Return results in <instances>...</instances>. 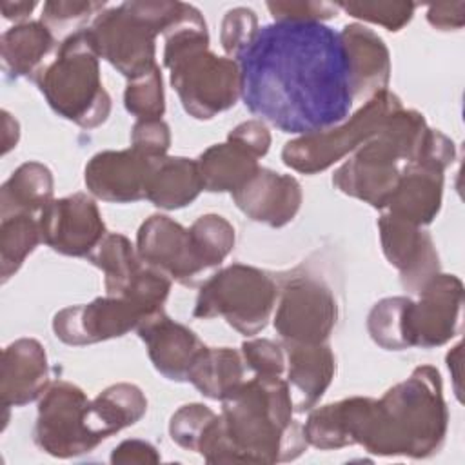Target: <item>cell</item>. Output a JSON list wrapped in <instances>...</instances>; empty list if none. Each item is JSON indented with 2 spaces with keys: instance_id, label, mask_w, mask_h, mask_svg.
Wrapping results in <instances>:
<instances>
[{
  "instance_id": "1",
  "label": "cell",
  "mask_w": 465,
  "mask_h": 465,
  "mask_svg": "<svg viewBox=\"0 0 465 465\" xmlns=\"http://www.w3.org/2000/svg\"><path fill=\"white\" fill-rule=\"evenodd\" d=\"M245 107L289 134L349 118L354 94L340 33L322 22H272L236 60Z\"/></svg>"
},
{
  "instance_id": "2",
  "label": "cell",
  "mask_w": 465,
  "mask_h": 465,
  "mask_svg": "<svg viewBox=\"0 0 465 465\" xmlns=\"http://www.w3.org/2000/svg\"><path fill=\"white\" fill-rule=\"evenodd\" d=\"M282 376L242 381L222 400V414L207 425L198 450L209 463H278L307 449L303 427Z\"/></svg>"
},
{
  "instance_id": "3",
  "label": "cell",
  "mask_w": 465,
  "mask_h": 465,
  "mask_svg": "<svg viewBox=\"0 0 465 465\" xmlns=\"http://www.w3.org/2000/svg\"><path fill=\"white\" fill-rule=\"evenodd\" d=\"M343 412L351 445L378 456L429 458L441 449L449 423L441 376L430 365L416 367L380 400L345 398Z\"/></svg>"
},
{
  "instance_id": "4",
  "label": "cell",
  "mask_w": 465,
  "mask_h": 465,
  "mask_svg": "<svg viewBox=\"0 0 465 465\" xmlns=\"http://www.w3.org/2000/svg\"><path fill=\"white\" fill-rule=\"evenodd\" d=\"M163 65L182 107L196 120H211L240 98V67L229 56L209 51V33L202 13L183 4L178 20L163 33Z\"/></svg>"
},
{
  "instance_id": "5",
  "label": "cell",
  "mask_w": 465,
  "mask_h": 465,
  "mask_svg": "<svg viewBox=\"0 0 465 465\" xmlns=\"http://www.w3.org/2000/svg\"><path fill=\"white\" fill-rule=\"evenodd\" d=\"M429 125L421 113L400 107L380 131L360 145L352 158L332 174V185L374 209H383L400 180L401 167L412 163L423 145Z\"/></svg>"
},
{
  "instance_id": "6",
  "label": "cell",
  "mask_w": 465,
  "mask_h": 465,
  "mask_svg": "<svg viewBox=\"0 0 465 465\" xmlns=\"http://www.w3.org/2000/svg\"><path fill=\"white\" fill-rule=\"evenodd\" d=\"M183 2L140 0L104 9L87 27L96 54L127 80L156 69L154 40L180 16Z\"/></svg>"
},
{
  "instance_id": "7",
  "label": "cell",
  "mask_w": 465,
  "mask_h": 465,
  "mask_svg": "<svg viewBox=\"0 0 465 465\" xmlns=\"http://www.w3.org/2000/svg\"><path fill=\"white\" fill-rule=\"evenodd\" d=\"M98 58L87 29H78L64 38L54 56L33 78L51 109L84 129L102 125L111 113Z\"/></svg>"
},
{
  "instance_id": "8",
  "label": "cell",
  "mask_w": 465,
  "mask_h": 465,
  "mask_svg": "<svg viewBox=\"0 0 465 465\" xmlns=\"http://www.w3.org/2000/svg\"><path fill=\"white\" fill-rule=\"evenodd\" d=\"M276 300L278 287L267 272L232 263L203 282L193 316L203 320L222 316L238 332L254 336L265 329Z\"/></svg>"
},
{
  "instance_id": "9",
  "label": "cell",
  "mask_w": 465,
  "mask_h": 465,
  "mask_svg": "<svg viewBox=\"0 0 465 465\" xmlns=\"http://www.w3.org/2000/svg\"><path fill=\"white\" fill-rule=\"evenodd\" d=\"M400 107H403L400 98L385 89L369 98L365 105L345 122L287 142L282 151V160L287 167L303 174L325 171L372 138L383 122Z\"/></svg>"
},
{
  "instance_id": "10",
  "label": "cell",
  "mask_w": 465,
  "mask_h": 465,
  "mask_svg": "<svg viewBox=\"0 0 465 465\" xmlns=\"http://www.w3.org/2000/svg\"><path fill=\"white\" fill-rule=\"evenodd\" d=\"M89 403L78 385L65 380L49 383L38 401L36 447L54 458H73L98 447L102 441L89 425Z\"/></svg>"
},
{
  "instance_id": "11",
  "label": "cell",
  "mask_w": 465,
  "mask_h": 465,
  "mask_svg": "<svg viewBox=\"0 0 465 465\" xmlns=\"http://www.w3.org/2000/svg\"><path fill=\"white\" fill-rule=\"evenodd\" d=\"M274 329L285 343H325L338 318L331 287L311 274L289 276L278 291Z\"/></svg>"
},
{
  "instance_id": "12",
  "label": "cell",
  "mask_w": 465,
  "mask_h": 465,
  "mask_svg": "<svg viewBox=\"0 0 465 465\" xmlns=\"http://www.w3.org/2000/svg\"><path fill=\"white\" fill-rule=\"evenodd\" d=\"M136 252L147 265L185 287H194L214 274L202 258L189 229L165 214H153L140 225Z\"/></svg>"
},
{
  "instance_id": "13",
  "label": "cell",
  "mask_w": 465,
  "mask_h": 465,
  "mask_svg": "<svg viewBox=\"0 0 465 465\" xmlns=\"http://www.w3.org/2000/svg\"><path fill=\"white\" fill-rule=\"evenodd\" d=\"M463 283L454 274L438 272L405 309L407 347L432 349L447 343L460 331Z\"/></svg>"
},
{
  "instance_id": "14",
  "label": "cell",
  "mask_w": 465,
  "mask_h": 465,
  "mask_svg": "<svg viewBox=\"0 0 465 465\" xmlns=\"http://www.w3.org/2000/svg\"><path fill=\"white\" fill-rule=\"evenodd\" d=\"M147 316L142 305L124 296H100L91 303L71 305L53 318L54 336L67 345H91L136 329Z\"/></svg>"
},
{
  "instance_id": "15",
  "label": "cell",
  "mask_w": 465,
  "mask_h": 465,
  "mask_svg": "<svg viewBox=\"0 0 465 465\" xmlns=\"http://www.w3.org/2000/svg\"><path fill=\"white\" fill-rule=\"evenodd\" d=\"M38 222L42 242L65 256L89 258L107 234L98 205L85 193L53 200Z\"/></svg>"
},
{
  "instance_id": "16",
  "label": "cell",
  "mask_w": 465,
  "mask_h": 465,
  "mask_svg": "<svg viewBox=\"0 0 465 465\" xmlns=\"http://www.w3.org/2000/svg\"><path fill=\"white\" fill-rule=\"evenodd\" d=\"M381 251L389 263L398 269L401 285L420 292L440 272V258L432 236L418 225L383 213L378 220Z\"/></svg>"
},
{
  "instance_id": "17",
  "label": "cell",
  "mask_w": 465,
  "mask_h": 465,
  "mask_svg": "<svg viewBox=\"0 0 465 465\" xmlns=\"http://www.w3.org/2000/svg\"><path fill=\"white\" fill-rule=\"evenodd\" d=\"M154 158L134 147L96 153L85 165V185L93 196L104 202L131 203L143 200Z\"/></svg>"
},
{
  "instance_id": "18",
  "label": "cell",
  "mask_w": 465,
  "mask_h": 465,
  "mask_svg": "<svg viewBox=\"0 0 465 465\" xmlns=\"http://www.w3.org/2000/svg\"><path fill=\"white\" fill-rule=\"evenodd\" d=\"M302 198V185L294 176L263 167L232 193V200L243 214L269 227L287 225L300 211Z\"/></svg>"
},
{
  "instance_id": "19",
  "label": "cell",
  "mask_w": 465,
  "mask_h": 465,
  "mask_svg": "<svg viewBox=\"0 0 465 465\" xmlns=\"http://www.w3.org/2000/svg\"><path fill=\"white\" fill-rule=\"evenodd\" d=\"M136 332L145 343L154 369L171 381H187L191 365L205 349L189 327L171 320L163 309L147 316Z\"/></svg>"
},
{
  "instance_id": "20",
  "label": "cell",
  "mask_w": 465,
  "mask_h": 465,
  "mask_svg": "<svg viewBox=\"0 0 465 465\" xmlns=\"http://www.w3.org/2000/svg\"><path fill=\"white\" fill-rule=\"evenodd\" d=\"M49 385L47 354L35 338H20L2 352L0 396L4 409L38 400Z\"/></svg>"
},
{
  "instance_id": "21",
  "label": "cell",
  "mask_w": 465,
  "mask_h": 465,
  "mask_svg": "<svg viewBox=\"0 0 465 465\" xmlns=\"http://www.w3.org/2000/svg\"><path fill=\"white\" fill-rule=\"evenodd\" d=\"M347 54L354 98H372L389 85L391 54L383 40L361 24H349L340 31Z\"/></svg>"
},
{
  "instance_id": "22",
  "label": "cell",
  "mask_w": 465,
  "mask_h": 465,
  "mask_svg": "<svg viewBox=\"0 0 465 465\" xmlns=\"http://www.w3.org/2000/svg\"><path fill=\"white\" fill-rule=\"evenodd\" d=\"M441 194L443 171L414 162L405 163L400 180L381 211L407 223L423 227L440 213Z\"/></svg>"
},
{
  "instance_id": "23",
  "label": "cell",
  "mask_w": 465,
  "mask_h": 465,
  "mask_svg": "<svg viewBox=\"0 0 465 465\" xmlns=\"http://www.w3.org/2000/svg\"><path fill=\"white\" fill-rule=\"evenodd\" d=\"M287 385L296 412L311 411L329 389L336 361L327 343H285Z\"/></svg>"
},
{
  "instance_id": "24",
  "label": "cell",
  "mask_w": 465,
  "mask_h": 465,
  "mask_svg": "<svg viewBox=\"0 0 465 465\" xmlns=\"http://www.w3.org/2000/svg\"><path fill=\"white\" fill-rule=\"evenodd\" d=\"M203 191L196 160L156 156L145 185V200L160 209H182Z\"/></svg>"
},
{
  "instance_id": "25",
  "label": "cell",
  "mask_w": 465,
  "mask_h": 465,
  "mask_svg": "<svg viewBox=\"0 0 465 465\" xmlns=\"http://www.w3.org/2000/svg\"><path fill=\"white\" fill-rule=\"evenodd\" d=\"M198 171L203 191L209 193H234L258 169V158L234 140L214 143L205 149L198 160Z\"/></svg>"
},
{
  "instance_id": "26",
  "label": "cell",
  "mask_w": 465,
  "mask_h": 465,
  "mask_svg": "<svg viewBox=\"0 0 465 465\" xmlns=\"http://www.w3.org/2000/svg\"><path fill=\"white\" fill-rule=\"evenodd\" d=\"M54 47L53 31L44 22H22L2 35V64L15 78H35Z\"/></svg>"
},
{
  "instance_id": "27",
  "label": "cell",
  "mask_w": 465,
  "mask_h": 465,
  "mask_svg": "<svg viewBox=\"0 0 465 465\" xmlns=\"http://www.w3.org/2000/svg\"><path fill=\"white\" fill-rule=\"evenodd\" d=\"M147 411V398L133 383H116L104 389L89 403V425L104 441L125 427L134 425Z\"/></svg>"
},
{
  "instance_id": "28",
  "label": "cell",
  "mask_w": 465,
  "mask_h": 465,
  "mask_svg": "<svg viewBox=\"0 0 465 465\" xmlns=\"http://www.w3.org/2000/svg\"><path fill=\"white\" fill-rule=\"evenodd\" d=\"M53 174L44 163H22L0 189V216L42 213L53 202Z\"/></svg>"
},
{
  "instance_id": "29",
  "label": "cell",
  "mask_w": 465,
  "mask_h": 465,
  "mask_svg": "<svg viewBox=\"0 0 465 465\" xmlns=\"http://www.w3.org/2000/svg\"><path fill=\"white\" fill-rule=\"evenodd\" d=\"M187 381L203 396L222 401L243 381L242 352L231 347H205L191 365Z\"/></svg>"
},
{
  "instance_id": "30",
  "label": "cell",
  "mask_w": 465,
  "mask_h": 465,
  "mask_svg": "<svg viewBox=\"0 0 465 465\" xmlns=\"http://www.w3.org/2000/svg\"><path fill=\"white\" fill-rule=\"evenodd\" d=\"M89 262L102 269L104 287L111 296H124L145 267L133 243L120 232L105 234L89 254Z\"/></svg>"
},
{
  "instance_id": "31",
  "label": "cell",
  "mask_w": 465,
  "mask_h": 465,
  "mask_svg": "<svg viewBox=\"0 0 465 465\" xmlns=\"http://www.w3.org/2000/svg\"><path fill=\"white\" fill-rule=\"evenodd\" d=\"M42 242L40 222L33 214L2 218L0 225V272L5 283Z\"/></svg>"
},
{
  "instance_id": "32",
  "label": "cell",
  "mask_w": 465,
  "mask_h": 465,
  "mask_svg": "<svg viewBox=\"0 0 465 465\" xmlns=\"http://www.w3.org/2000/svg\"><path fill=\"white\" fill-rule=\"evenodd\" d=\"M407 296H391L380 300L367 316V331L371 338L387 351H403L405 340V309Z\"/></svg>"
},
{
  "instance_id": "33",
  "label": "cell",
  "mask_w": 465,
  "mask_h": 465,
  "mask_svg": "<svg viewBox=\"0 0 465 465\" xmlns=\"http://www.w3.org/2000/svg\"><path fill=\"white\" fill-rule=\"evenodd\" d=\"M189 232L205 260L214 271L234 249V227L220 214H203L189 227Z\"/></svg>"
},
{
  "instance_id": "34",
  "label": "cell",
  "mask_w": 465,
  "mask_h": 465,
  "mask_svg": "<svg viewBox=\"0 0 465 465\" xmlns=\"http://www.w3.org/2000/svg\"><path fill=\"white\" fill-rule=\"evenodd\" d=\"M124 105L138 120L162 118L165 111V98L160 67L140 78L129 80L124 93Z\"/></svg>"
},
{
  "instance_id": "35",
  "label": "cell",
  "mask_w": 465,
  "mask_h": 465,
  "mask_svg": "<svg viewBox=\"0 0 465 465\" xmlns=\"http://www.w3.org/2000/svg\"><path fill=\"white\" fill-rule=\"evenodd\" d=\"M336 5L352 18L383 25L394 33L411 22L416 9L412 2H340Z\"/></svg>"
},
{
  "instance_id": "36",
  "label": "cell",
  "mask_w": 465,
  "mask_h": 465,
  "mask_svg": "<svg viewBox=\"0 0 465 465\" xmlns=\"http://www.w3.org/2000/svg\"><path fill=\"white\" fill-rule=\"evenodd\" d=\"M214 418H216V414L203 403L182 405L171 416V421H169L171 440L178 447L196 452L203 430Z\"/></svg>"
},
{
  "instance_id": "37",
  "label": "cell",
  "mask_w": 465,
  "mask_h": 465,
  "mask_svg": "<svg viewBox=\"0 0 465 465\" xmlns=\"http://www.w3.org/2000/svg\"><path fill=\"white\" fill-rule=\"evenodd\" d=\"M258 18L252 9L234 7L229 9L222 20L220 42L229 58L238 60L240 54L249 47L258 33Z\"/></svg>"
},
{
  "instance_id": "38",
  "label": "cell",
  "mask_w": 465,
  "mask_h": 465,
  "mask_svg": "<svg viewBox=\"0 0 465 465\" xmlns=\"http://www.w3.org/2000/svg\"><path fill=\"white\" fill-rule=\"evenodd\" d=\"M242 358L254 374L283 376L287 369V354L278 343L267 338H254L242 343Z\"/></svg>"
},
{
  "instance_id": "39",
  "label": "cell",
  "mask_w": 465,
  "mask_h": 465,
  "mask_svg": "<svg viewBox=\"0 0 465 465\" xmlns=\"http://www.w3.org/2000/svg\"><path fill=\"white\" fill-rule=\"evenodd\" d=\"M105 2H45L42 7V22L53 29L78 27L87 22L93 15H100Z\"/></svg>"
},
{
  "instance_id": "40",
  "label": "cell",
  "mask_w": 465,
  "mask_h": 465,
  "mask_svg": "<svg viewBox=\"0 0 465 465\" xmlns=\"http://www.w3.org/2000/svg\"><path fill=\"white\" fill-rule=\"evenodd\" d=\"M274 22H322L332 18L338 11L336 4L329 2H267Z\"/></svg>"
},
{
  "instance_id": "41",
  "label": "cell",
  "mask_w": 465,
  "mask_h": 465,
  "mask_svg": "<svg viewBox=\"0 0 465 465\" xmlns=\"http://www.w3.org/2000/svg\"><path fill=\"white\" fill-rule=\"evenodd\" d=\"M131 147L147 156H165L171 147L169 125L162 118L136 120L131 131Z\"/></svg>"
},
{
  "instance_id": "42",
  "label": "cell",
  "mask_w": 465,
  "mask_h": 465,
  "mask_svg": "<svg viewBox=\"0 0 465 465\" xmlns=\"http://www.w3.org/2000/svg\"><path fill=\"white\" fill-rule=\"evenodd\" d=\"M227 138L243 145L256 158L265 156L269 151V145H271V133L262 120H247V122L238 124L229 133Z\"/></svg>"
},
{
  "instance_id": "43",
  "label": "cell",
  "mask_w": 465,
  "mask_h": 465,
  "mask_svg": "<svg viewBox=\"0 0 465 465\" xmlns=\"http://www.w3.org/2000/svg\"><path fill=\"white\" fill-rule=\"evenodd\" d=\"M427 20L440 31L461 29L465 22V2L430 4L427 9Z\"/></svg>"
},
{
  "instance_id": "44",
  "label": "cell",
  "mask_w": 465,
  "mask_h": 465,
  "mask_svg": "<svg viewBox=\"0 0 465 465\" xmlns=\"http://www.w3.org/2000/svg\"><path fill=\"white\" fill-rule=\"evenodd\" d=\"M160 454L143 440H125L111 454V463H158Z\"/></svg>"
},
{
  "instance_id": "45",
  "label": "cell",
  "mask_w": 465,
  "mask_h": 465,
  "mask_svg": "<svg viewBox=\"0 0 465 465\" xmlns=\"http://www.w3.org/2000/svg\"><path fill=\"white\" fill-rule=\"evenodd\" d=\"M35 7H36V2H2L0 4L4 18L15 20L20 24L33 13Z\"/></svg>"
},
{
  "instance_id": "46",
  "label": "cell",
  "mask_w": 465,
  "mask_h": 465,
  "mask_svg": "<svg viewBox=\"0 0 465 465\" xmlns=\"http://www.w3.org/2000/svg\"><path fill=\"white\" fill-rule=\"evenodd\" d=\"M2 125H4L2 153L7 154L13 147H16V142H18V136H20V127H18V122L7 111H2Z\"/></svg>"
}]
</instances>
